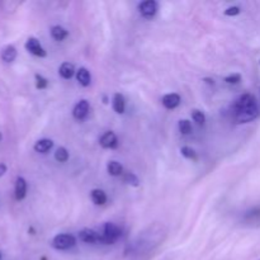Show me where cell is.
<instances>
[{"instance_id":"obj_1","label":"cell","mask_w":260,"mask_h":260,"mask_svg":"<svg viewBox=\"0 0 260 260\" xmlns=\"http://www.w3.org/2000/svg\"><path fill=\"white\" fill-rule=\"evenodd\" d=\"M234 118L236 123H248L259 116V106L255 96L251 94H243L239 96L233 107Z\"/></svg>"},{"instance_id":"obj_2","label":"cell","mask_w":260,"mask_h":260,"mask_svg":"<svg viewBox=\"0 0 260 260\" xmlns=\"http://www.w3.org/2000/svg\"><path fill=\"white\" fill-rule=\"evenodd\" d=\"M119 236H121V230H119L118 226L112 222H107L104 225L103 234H101V244L111 245V244L116 243Z\"/></svg>"},{"instance_id":"obj_3","label":"cell","mask_w":260,"mask_h":260,"mask_svg":"<svg viewBox=\"0 0 260 260\" xmlns=\"http://www.w3.org/2000/svg\"><path fill=\"white\" fill-rule=\"evenodd\" d=\"M76 244L75 238L70 234H58L52 239V246L57 250H68Z\"/></svg>"},{"instance_id":"obj_4","label":"cell","mask_w":260,"mask_h":260,"mask_svg":"<svg viewBox=\"0 0 260 260\" xmlns=\"http://www.w3.org/2000/svg\"><path fill=\"white\" fill-rule=\"evenodd\" d=\"M157 8H159V5L155 0H146L139 5V12L142 17L150 19V18L155 17V14L157 13Z\"/></svg>"},{"instance_id":"obj_5","label":"cell","mask_w":260,"mask_h":260,"mask_svg":"<svg viewBox=\"0 0 260 260\" xmlns=\"http://www.w3.org/2000/svg\"><path fill=\"white\" fill-rule=\"evenodd\" d=\"M25 50L28 51L32 55L37 56V57H45L46 51L42 47V45L40 43V41L35 37H29L25 42Z\"/></svg>"},{"instance_id":"obj_6","label":"cell","mask_w":260,"mask_h":260,"mask_svg":"<svg viewBox=\"0 0 260 260\" xmlns=\"http://www.w3.org/2000/svg\"><path fill=\"white\" fill-rule=\"evenodd\" d=\"M79 239L86 244H101V234L90 229H84L79 231Z\"/></svg>"},{"instance_id":"obj_7","label":"cell","mask_w":260,"mask_h":260,"mask_svg":"<svg viewBox=\"0 0 260 260\" xmlns=\"http://www.w3.org/2000/svg\"><path fill=\"white\" fill-rule=\"evenodd\" d=\"M89 109H90V106H89V102L83 99L79 103H76V106L74 107L73 109V116L75 117L79 121H83L84 118H86L89 113Z\"/></svg>"},{"instance_id":"obj_8","label":"cell","mask_w":260,"mask_h":260,"mask_svg":"<svg viewBox=\"0 0 260 260\" xmlns=\"http://www.w3.org/2000/svg\"><path fill=\"white\" fill-rule=\"evenodd\" d=\"M99 144H101V146L104 147V149H116V147L118 146V139H117L114 132L108 131L101 137Z\"/></svg>"},{"instance_id":"obj_9","label":"cell","mask_w":260,"mask_h":260,"mask_svg":"<svg viewBox=\"0 0 260 260\" xmlns=\"http://www.w3.org/2000/svg\"><path fill=\"white\" fill-rule=\"evenodd\" d=\"M27 196V182L24 178L18 177L15 179V187H14V197L17 201L24 200Z\"/></svg>"},{"instance_id":"obj_10","label":"cell","mask_w":260,"mask_h":260,"mask_svg":"<svg viewBox=\"0 0 260 260\" xmlns=\"http://www.w3.org/2000/svg\"><path fill=\"white\" fill-rule=\"evenodd\" d=\"M17 48H15L14 46L8 45L2 48V51H0V57H2V60L4 61V62L10 63L17 58Z\"/></svg>"},{"instance_id":"obj_11","label":"cell","mask_w":260,"mask_h":260,"mask_svg":"<svg viewBox=\"0 0 260 260\" xmlns=\"http://www.w3.org/2000/svg\"><path fill=\"white\" fill-rule=\"evenodd\" d=\"M161 103H162V106H164L167 109L177 108V107L180 104V95H179V94H177V93L167 94V95L162 96Z\"/></svg>"},{"instance_id":"obj_12","label":"cell","mask_w":260,"mask_h":260,"mask_svg":"<svg viewBox=\"0 0 260 260\" xmlns=\"http://www.w3.org/2000/svg\"><path fill=\"white\" fill-rule=\"evenodd\" d=\"M112 106H113V109L116 113H124V109H126V101H124V96L119 93L114 94L113 101H112Z\"/></svg>"},{"instance_id":"obj_13","label":"cell","mask_w":260,"mask_h":260,"mask_svg":"<svg viewBox=\"0 0 260 260\" xmlns=\"http://www.w3.org/2000/svg\"><path fill=\"white\" fill-rule=\"evenodd\" d=\"M53 146V142L52 140L50 139H42V140H38L37 142L35 144V150L40 154H46V152L50 151Z\"/></svg>"},{"instance_id":"obj_14","label":"cell","mask_w":260,"mask_h":260,"mask_svg":"<svg viewBox=\"0 0 260 260\" xmlns=\"http://www.w3.org/2000/svg\"><path fill=\"white\" fill-rule=\"evenodd\" d=\"M76 79H78V81L83 86H89L91 83L90 73H89L88 69L85 68H80L78 71H76Z\"/></svg>"},{"instance_id":"obj_15","label":"cell","mask_w":260,"mask_h":260,"mask_svg":"<svg viewBox=\"0 0 260 260\" xmlns=\"http://www.w3.org/2000/svg\"><path fill=\"white\" fill-rule=\"evenodd\" d=\"M58 74L61 75V78L71 79L74 76V74H75V68H74L73 63L63 62L60 66V69H58Z\"/></svg>"},{"instance_id":"obj_16","label":"cell","mask_w":260,"mask_h":260,"mask_svg":"<svg viewBox=\"0 0 260 260\" xmlns=\"http://www.w3.org/2000/svg\"><path fill=\"white\" fill-rule=\"evenodd\" d=\"M90 198L96 206H103L107 202V194L102 189H93L90 192Z\"/></svg>"},{"instance_id":"obj_17","label":"cell","mask_w":260,"mask_h":260,"mask_svg":"<svg viewBox=\"0 0 260 260\" xmlns=\"http://www.w3.org/2000/svg\"><path fill=\"white\" fill-rule=\"evenodd\" d=\"M68 30L63 27H61V25H53V27L51 28V36H52L53 40L58 41V42L65 40V38L68 37Z\"/></svg>"},{"instance_id":"obj_18","label":"cell","mask_w":260,"mask_h":260,"mask_svg":"<svg viewBox=\"0 0 260 260\" xmlns=\"http://www.w3.org/2000/svg\"><path fill=\"white\" fill-rule=\"evenodd\" d=\"M107 170H108V174L112 175V177H119V175L123 174V168L118 161H109L108 165H107Z\"/></svg>"},{"instance_id":"obj_19","label":"cell","mask_w":260,"mask_h":260,"mask_svg":"<svg viewBox=\"0 0 260 260\" xmlns=\"http://www.w3.org/2000/svg\"><path fill=\"white\" fill-rule=\"evenodd\" d=\"M123 180L124 183H127V184L132 185V187H139L140 185V180L139 178L136 177V175L134 174V173H124L123 174Z\"/></svg>"},{"instance_id":"obj_20","label":"cell","mask_w":260,"mask_h":260,"mask_svg":"<svg viewBox=\"0 0 260 260\" xmlns=\"http://www.w3.org/2000/svg\"><path fill=\"white\" fill-rule=\"evenodd\" d=\"M55 159L58 162H66L69 160V152L65 147H58L55 152Z\"/></svg>"},{"instance_id":"obj_21","label":"cell","mask_w":260,"mask_h":260,"mask_svg":"<svg viewBox=\"0 0 260 260\" xmlns=\"http://www.w3.org/2000/svg\"><path fill=\"white\" fill-rule=\"evenodd\" d=\"M192 118H193V121H194L197 124H200V126L205 124V122H206L205 113H203L202 111H200V109H193Z\"/></svg>"},{"instance_id":"obj_22","label":"cell","mask_w":260,"mask_h":260,"mask_svg":"<svg viewBox=\"0 0 260 260\" xmlns=\"http://www.w3.org/2000/svg\"><path fill=\"white\" fill-rule=\"evenodd\" d=\"M178 126H179V131L183 135H189L192 132V124H190V122L188 119H180Z\"/></svg>"},{"instance_id":"obj_23","label":"cell","mask_w":260,"mask_h":260,"mask_svg":"<svg viewBox=\"0 0 260 260\" xmlns=\"http://www.w3.org/2000/svg\"><path fill=\"white\" fill-rule=\"evenodd\" d=\"M180 152H182L183 156L187 157V159H189V160H196V159H197V154H196V151L192 149V147H188V146L182 147Z\"/></svg>"},{"instance_id":"obj_24","label":"cell","mask_w":260,"mask_h":260,"mask_svg":"<svg viewBox=\"0 0 260 260\" xmlns=\"http://www.w3.org/2000/svg\"><path fill=\"white\" fill-rule=\"evenodd\" d=\"M47 85H48L47 79H45L42 75H40V74H36V88L42 90V89L47 88Z\"/></svg>"},{"instance_id":"obj_25","label":"cell","mask_w":260,"mask_h":260,"mask_svg":"<svg viewBox=\"0 0 260 260\" xmlns=\"http://www.w3.org/2000/svg\"><path fill=\"white\" fill-rule=\"evenodd\" d=\"M225 81L228 84H238L241 81V75L240 74H231V75L226 76Z\"/></svg>"},{"instance_id":"obj_26","label":"cell","mask_w":260,"mask_h":260,"mask_svg":"<svg viewBox=\"0 0 260 260\" xmlns=\"http://www.w3.org/2000/svg\"><path fill=\"white\" fill-rule=\"evenodd\" d=\"M240 8L239 7H230L225 10V15H229V17H234V15L240 14Z\"/></svg>"},{"instance_id":"obj_27","label":"cell","mask_w":260,"mask_h":260,"mask_svg":"<svg viewBox=\"0 0 260 260\" xmlns=\"http://www.w3.org/2000/svg\"><path fill=\"white\" fill-rule=\"evenodd\" d=\"M7 173V165L5 164H0V178Z\"/></svg>"},{"instance_id":"obj_28","label":"cell","mask_w":260,"mask_h":260,"mask_svg":"<svg viewBox=\"0 0 260 260\" xmlns=\"http://www.w3.org/2000/svg\"><path fill=\"white\" fill-rule=\"evenodd\" d=\"M0 260H2V253H0Z\"/></svg>"},{"instance_id":"obj_29","label":"cell","mask_w":260,"mask_h":260,"mask_svg":"<svg viewBox=\"0 0 260 260\" xmlns=\"http://www.w3.org/2000/svg\"><path fill=\"white\" fill-rule=\"evenodd\" d=\"M0 139H2V135H0Z\"/></svg>"}]
</instances>
